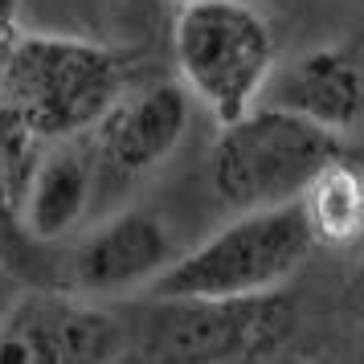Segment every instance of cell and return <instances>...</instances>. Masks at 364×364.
I'll list each match as a JSON object with an SVG mask.
<instances>
[{"instance_id":"obj_1","label":"cell","mask_w":364,"mask_h":364,"mask_svg":"<svg viewBox=\"0 0 364 364\" xmlns=\"http://www.w3.org/2000/svg\"><path fill=\"white\" fill-rule=\"evenodd\" d=\"M123 90L127 58L86 37L21 33L0 53V111L33 144L90 135Z\"/></svg>"},{"instance_id":"obj_2","label":"cell","mask_w":364,"mask_h":364,"mask_svg":"<svg viewBox=\"0 0 364 364\" xmlns=\"http://www.w3.org/2000/svg\"><path fill=\"white\" fill-rule=\"evenodd\" d=\"M172 62L193 107L225 127L262 102L279 66L274 25L254 0H181L172 13Z\"/></svg>"},{"instance_id":"obj_3","label":"cell","mask_w":364,"mask_h":364,"mask_svg":"<svg viewBox=\"0 0 364 364\" xmlns=\"http://www.w3.org/2000/svg\"><path fill=\"white\" fill-rule=\"evenodd\" d=\"M311 230L299 205L233 213L151 282L148 299H246L282 291L311 258Z\"/></svg>"},{"instance_id":"obj_4","label":"cell","mask_w":364,"mask_h":364,"mask_svg":"<svg viewBox=\"0 0 364 364\" xmlns=\"http://www.w3.org/2000/svg\"><path fill=\"white\" fill-rule=\"evenodd\" d=\"M336 160H344V139L258 102L242 119L217 127L209 184L233 213L279 209L295 205L303 188Z\"/></svg>"},{"instance_id":"obj_5","label":"cell","mask_w":364,"mask_h":364,"mask_svg":"<svg viewBox=\"0 0 364 364\" xmlns=\"http://www.w3.org/2000/svg\"><path fill=\"white\" fill-rule=\"evenodd\" d=\"M299 311L282 291L246 299H148L135 331L148 364H246L295 336Z\"/></svg>"},{"instance_id":"obj_6","label":"cell","mask_w":364,"mask_h":364,"mask_svg":"<svg viewBox=\"0 0 364 364\" xmlns=\"http://www.w3.org/2000/svg\"><path fill=\"white\" fill-rule=\"evenodd\" d=\"M127 323L95 299L33 287L0 311V364H115Z\"/></svg>"},{"instance_id":"obj_7","label":"cell","mask_w":364,"mask_h":364,"mask_svg":"<svg viewBox=\"0 0 364 364\" xmlns=\"http://www.w3.org/2000/svg\"><path fill=\"white\" fill-rule=\"evenodd\" d=\"M176 237L168 221L151 209H119L102 217L66 250L62 287L82 299H115L132 291H148L151 282L176 262Z\"/></svg>"},{"instance_id":"obj_8","label":"cell","mask_w":364,"mask_h":364,"mask_svg":"<svg viewBox=\"0 0 364 364\" xmlns=\"http://www.w3.org/2000/svg\"><path fill=\"white\" fill-rule=\"evenodd\" d=\"M193 99L181 82H148L127 86L119 102L95 123L90 139V164L95 181H144L156 168H164L188 135Z\"/></svg>"},{"instance_id":"obj_9","label":"cell","mask_w":364,"mask_h":364,"mask_svg":"<svg viewBox=\"0 0 364 364\" xmlns=\"http://www.w3.org/2000/svg\"><path fill=\"white\" fill-rule=\"evenodd\" d=\"M262 107L311 123L336 139L364 132V46L323 41L274 66Z\"/></svg>"},{"instance_id":"obj_10","label":"cell","mask_w":364,"mask_h":364,"mask_svg":"<svg viewBox=\"0 0 364 364\" xmlns=\"http://www.w3.org/2000/svg\"><path fill=\"white\" fill-rule=\"evenodd\" d=\"M95 193H99V181H95L90 151L78 148L74 139L46 144V151L29 164L17 193V221L25 237H33L41 246L66 242L86 221Z\"/></svg>"},{"instance_id":"obj_11","label":"cell","mask_w":364,"mask_h":364,"mask_svg":"<svg viewBox=\"0 0 364 364\" xmlns=\"http://www.w3.org/2000/svg\"><path fill=\"white\" fill-rule=\"evenodd\" d=\"M315 246L352 250L364 242V168L336 160L295 200Z\"/></svg>"},{"instance_id":"obj_12","label":"cell","mask_w":364,"mask_h":364,"mask_svg":"<svg viewBox=\"0 0 364 364\" xmlns=\"http://www.w3.org/2000/svg\"><path fill=\"white\" fill-rule=\"evenodd\" d=\"M17 13H21V0H0V33H9V29H13Z\"/></svg>"},{"instance_id":"obj_13","label":"cell","mask_w":364,"mask_h":364,"mask_svg":"<svg viewBox=\"0 0 364 364\" xmlns=\"http://www.w3.org/2000/svg\"><path fill=\"white\" fill-rule=\"evenodd\" d=\"M356 287H360V299H364V258H360V266H356Z\"/></svg>"}]
</instances>
